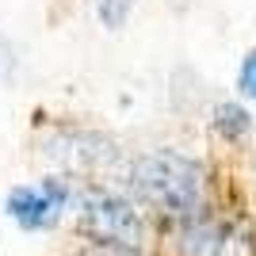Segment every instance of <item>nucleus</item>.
Instances as JSON below:
<instances>
[{
    "mask_svg": "<svg viewBox=\"0 0 256 256\" xmlns=\"http://www.w3.org/2000/svg\"><path fill=\"white\" fill-rule=\"evenodd\" d=\"M130 188L142 203L153 206L164 218L192 222V218L203 214V199H206L203 168L184 153L157 150V153L138 157L130 164Z\"/></svg>",
    "mask_w": 256,
    "mask_h": 256,
    "instance_id": "1",
    "label": "nucleus"
},
{
    "mask_svg": "<svg viewBox=\"0 0 256 256\" xmlns=\"http://www.w3.org/2000/svg\"><path fill=\"white\" fill-rule=\"evenodd\" d=\"M76 226L84 237H92V245H118L134 252L150 237L146 214L118 192H88L76 203Z\"/></svg>",
    "mask_w": 256,
    "mask_h": 256,
    "instance_id": "2",
    "label": "nucleus"
},
{
    "mask_svg": "<svg viewBox=\"0 0 256 256\" xmlns=\"http://www.w3.org/2000/svg\"><path fill=\"white\" fill-rule=\"evenodd\" d=\"M73 203V188L65 180H42V184H23V188H12L8 192V218L27 234H38V230H50V226L62 222V214Z\"/></svg>",
    "mask_w": 256,
    "mask_h": 256,
    "instance_id": "3",
    "label": "nucleus"
},
{
    "mask_svg": "<svg viewBox=\"0 0 256 256\" xmlns=\"http://www.w3.org/2000/svg\"><path fill=\"white\" fill-rule=\"evenodd\" d=\"M180 252L184 256H252V241L241 226L199 214L192 222H184Z\"/></svg>",
    "mask_w": 256,
    "mask_h": 256,
    "instance_id": "4",
    "label": "nucleus"
},
{
    "mask_svg": "<svg viewBox=\"0 0 256 256\" xmlns=\"http://www.w3.org/2000/svg\"><path fill=\"white\" fill-rule=\"evenodd\" d=\"M50 153L62 160L69 172H84V176L104 172L107 164L115 160L111 142L96 138V134H80V130H65V134H58V142H54Z\"/></svg>",
    "mask_w": 256,
    "mask_h": 256,
    "instance_id": "5",
    "label": "nucleus"
},
{
    "mask_svg": "<svg viewBox=\"0 0 256 256\" xmlns=\"http://www.w3.org/2000/svg\"><path fill=\"white\" fill-rule=\"evenodd\" d=\"M214 126L222 130V134H230V138H237V134L248 130V115L237 104H222L218 111H214Z\"/></svg>",
    "mask_w": 256,
    "mask_h": 256,
    "instance_id": "6",
    "label": "nucleus"
},
{
    "mask_svg": "<svg viewBox=\"0 0 256 256\" xmlns=\"http://www.w3.org/2000/svg\"><path fill=\"white\" fill-rule=\"evenodd\" d=\"M237 84H241V92L245 96L256 100V50L245 54V62H241V73H237Z\"/></svg>",
    "mask_w": 256,
    "mask_h": 256,
    "instance_id": "7",
    "label": "nucleus"
},
{
    "mask_svg": "<svg viewBox=\"0 0 256 256\" xmlns=\"http://www.w3.org/2000/svg\"><path fill=\"white\" fill-rule=\"evenodd\" d=\"M80 256H142L134 248H118V245H84Z\"/></svg>",
    "mask_w": 256,
    "mask_h": 256,
    "instance_id": "8",
    "label": "nucleus"
}]
</instances>
